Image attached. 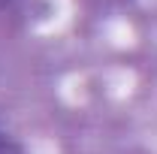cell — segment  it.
I'll return each mask as SVG.
<instances>
[{
	"label": "cell",
	"instance_id": "1",
	"mask_svg": "<svg viewBox=\"0 0 157 154\" xmlns=\"http://www.w3.org/2000/svg\"><path fill=\"white\" fill-rule=\"evenodd\" d=\"M0 151H3V142H0Z\"/></svg>",
	"mask_w": 157,
	"mask_h": 154
}]
</instances>
